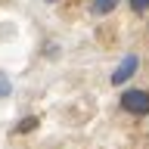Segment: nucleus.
Masks as SVG:
<instances>
[{"label": "nucleus", "instance_id": "1", "mask_svg": "<svg viewBox=\"0 0 149 149\" xmlns=\"http://www.w3.org/2000/svg\"><path fill=\"white\" fill-rule=\"evenodd\" d=\"M121 106L127 112H134V115H149V93L146 90H124Z\"/></svg>", "mask_w": 149, "mask_h": 149}, {"label": "nucleus", "instance_id": "2", "mask_svg": "<svg viewBox=\"0 0 149 149\" xmlns=\"http://www.w3.org/2000/svg\"><path fill=\"white\" fill-rule=\"evenodd\" d=\"M137 68H140V56L127 53V56L118 62V68L112 72V84H115V87H121L124 81H130V78H134V72H137Z\"/></svg>", "mask_w": 149, "mask_h": 149}, {"label": "nucleus", "instance_id": "3", "mask_svg": "<svg viewBox=\"0 0 149 149\" xmlns=\"http://www.w3.org/2000/svg\"><path fill=\"white\" fill-rule=\"evenodd\" d=\"M115 6H118V0H93V3H90V13H93V16H109Z\"/></svg>", "mask_w": 149, "mask_h": 149}, {"label": "nucleus", "instance_id": "4", "mask_svg": "<svg viewBox=\"0 0 149 149\" xmlns=\"http://www.w3.org/2000/svg\"><path fill=\"white\" fill-rule=\"evenodd\" d=\"M37 127V118H22L16 124V134H28V130H34Z\"/></svg>", "mask_w": 149, "mask_h": 149}, {"label": "nucleus", "instance_id": "5", "mask_svg": "<svg viewBox=\"0 0 149 149\" xmlns=\"http://www.w3.org/2000/svg\"><path fill=\"white\" fill-rule=\"evenodd\" d=\"M9 93H13V84H9L6 74L0 72V100H3V96H9Z\"/></svg>", "mask_w": 149, "mask_h": 149}, {"label": "nucleus", "instance_id": "6", "mask_svg": "<svg viewBox=\"0 0 149 149\" xmlns=\"http://www.w3.org/2000/svg\"><path fill=\"white\" fill-rule=\"evenodd\" d=\"M130 6L137 9V13H143V9H149V0H130Z\"/></svg>", "mask_w": 149, "mask_h": 149}, {"label": "nucleus", "instance_id": "7", "mask_svg": "<svg viewBox=\"0 0 149 149\" xmlns=\"http://www.w3.org/2000/svg\"><path fill=\"white\" fill-rule=\"evenodd\" d=\"M47 3H59V0H47Z\"/></svg>", "mask_w": 149, "mask_h": 149}]
</instances>
